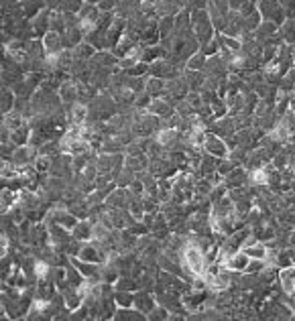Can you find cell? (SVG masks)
<instances>
[{
	"label": "cell",
	"mask_w": 295,
	"mask_h": 321,
	"mask_svg": "<svg viewBox=\"0 0 295 321\" xmlns=\"http://www.w3.org/2000/svg\"><path fill=\"white\" fill-rule=\"evenodd\" d=\"M192 272H194V277H200V274H204L206 272V268H208V260H206V252L198 246V244H194V242L187 240L185 244V248H183V260H181Z\"/></svg>",
	"instance_id": "obj_1"
},
{
	"label": "cell",
	"mask_w": 295,
	"mask_h": 321,
	"mask_svg": "<svg viewBox=\"0 0 295 321\" xmlns=\"http://www.w3.org/2000/svg\"><path fill=\"white\" fill-rule=\"evenodd\" d=\"M204 151L216 159H228V145L226 141L216 136V134H206V141H204Z\"/></svg>",
	"instance_id": "obj_2"
},
{
	"label": "cell",
	"mask_w": 295,
	"mask_h": 321,
	"mask_svg": "<svg viewBox=\"0 0 295 321\" xmlns=\"http://www.w3.org/2000/svg\"><path fill=\"white\" fill-rule=\"evenodd\" d=\"M57 94H59L61 104H64L66 108L74 106L75 102H77V98H79V91H77V81L72 80V78L64 80L61 81V85H59V89H57Z\"/></svg>",
	"instance_id": "obj_3"
},
{
	"label": "cell",
	"mask_w": 295,
	"mask_h": 321,
	"mask_svg": "<svg viewBox=\"0 0 295 321\" xmlns=\"http://www.w3.org/2000/svg\"><path fill=\"white\" fill-rule=\"evenodd\" d=\"M179 139H181V132L177 128H161V130L155 132L157 145H161L163 149H169V151L175 149V145H177Z\"/></svg>",
	"instance_id": "obj_4"
},
{
	"label": "cell",
	"mask_w": 295,
	"mask_h": 321,
	"mask_svg": "<svg viewBox=\"0 0 295 321\" xmlns=\"http://www.w3.org/2000/svg\"><path fill=\"white\" fill-rule=\"evenodd\" d=\"M135 307L139 311H143L145 315H149L157 307V297L153 293H149L147 289H139V291H135Z\"/></svg>",
	"instance_id": "obj_5"
},
{
	"label": "cell",
	"mask_w": 295,
	"mask_h": 321,
	"mask_svg": "<svg viewBox=\"0 0 295 321\" xmlns=\"http://www.w3.org/2000/svg\"><path fill=\"white\" fill-rule=\"evenodd\" d=\"M43 47H45V55H47V57H51V55H59V53L64 51L61 33L49 31V33L43 37Z\"/></svg>",
	"instance_id": "obj_6"
},
{
	"label": "cell",
	"mask_w": 295,
	"mask_h": 321,
	"mask_svg": "<svg viewBox=\"0 0 295 321\" xmlns=\"http://www.w3.org/2000/svg\"><path fill=\"white\" fill-rule=\"evenodd\" d=\"M248 181V171L244 167H234L226 177H224V185L228 189H236V187H244Z\"/></svg>",
	"instance_id": "obj_7"
},
{
	"label": "cell",
	"mask_w": 295,
	"mask_h": 321,
	"mask_svg": "<svg viewBox=\"0 0 295 321\" xmlns=\"http://www.w3.org/2000/svg\"><path fill=\"white\" fill-rule=\"evenodd\" d=\"M279 287L285 295H295V264L279 270Z\"/></svg>",
	"instance_id": "obj_8"
},
{
	"label": "cell",
	"mask_w": 295,
	"mask_h": 321,
	"mask_svg": "<svg viewBox=\"0 0 295 321\" xmlns=\"http://www.w3.org/2000/svg\"><path fill=\"white\" fill-rule=\"evenodd\" d=\"M92 232H94V222L88 218V220H79L77 226L72 230V236L77 242H90L92 240Z\"/></svg>",
	"instance_id": "obj_9"
},
{
	"label": "cell",
	"mask_w": 295,
	"mask_h": 321,
	"mask_svg": "<svg viewBox=\"0 0 295 321\" xmlns=\"http://www.w3.org/2000/svg\"><path fill=\"white\" fill-rule=\"evenodd\" d=\"M248 260H250V258H248V256H246L242 250H238L236 254L228 256V258L222 262V264H224V266H228L230 270H240V272H244V268H246Z\"/></svg>",
	"instance_id": "obj_10"
},
{
	"label": "cell",
	"mask_w": 295,
	"mask_h": 321,
	"mask_svg": "<svg viewBox=\"0 0 295 321\" xmlns=\"http://www.w3.org/2000/svg\"><path fill=\"white\" fill-rule=\"evenodd\" d=\"M25 124H27L25 116H23V114H18V112H14V110L2 116V126H6L10 132L18 130V128H20V126H25Z\"/></svg>",
	"instance_id": "obj_11"
},
{
	"label": "cell",
	"mask_w": 295,
	"mask_h": 321,
	"mask_svg": "<svg viewBox=\"0 0 295 321\" xmlns=\"http://www.w3.org/2000/svg\"><path fill=\"white\" fill-rule=\"evenodd\" d=\"M248 258H263L265 260V254H267V244L265 242H252V244H248V246H242L240 248Z\"/></svg>",
	"instance_id": "obj_12"
},
{
	"label": "cell",
	"mask_w": 295,
	"mask_h": 321,
	"mask_svg": "<svg viewBox=\"0 0 295 321\" xmlns=\"http://www.w3.org/2000/svg\"><path fill=\"white\" fill-rule=\"evenodd\" d=\"M135 179H137V173H133V171H131V169H127V167H124V169H120V171H118V175L114 177L116 185H118V187H122V189H129V187L133 185V181H135Z\"/></svg>",
	"instance_id": "obj_13"
},
{
	"label": "cell",
	"mask_w": 295,
	"mask_h": 321,
	"mask_svg": "<svg viewBox=\"0 0 295 321\" xmlns=\"http://www.w3.org/2000/svg\"><path fill=\"white\" fill-rule=\"evenodd\" d=\"M206 61H208V57L202 51H198V53H194L187 59V70L189 72H204L206 70Z\"/></svg>",
	"instance_id": "obj_14"
},
{
	"label": "cell",
	"mask_w": 295,
	"mask_h": 321,
	"mask_svg": "<svg viewBox=\"0 0 295 321\" xmlns=\"http://www.w3.org/2000/svg\"><path fill=\"white\" fill-rule=\"evenodd\" d=\"M145 91H147L149 96H153V98L163 96V91H165V80H159V78H147Z\"/></svg>",
	"instance_id": "obj_15"
},
{
	"label": "cell",
	"mask_w": 295,
	"mask_h": 321,
	"mask_svg": "<svg viewBox=\"0 0 295 321\" xmlns=\"http://www.w3.org/2000/svg\"><path fill=\"white\" fill-rule=\"evenodd\" d=\"M14 102H16V96L10 87H2V114H8L14 110Z\"/></svg>",
	"instance_id": "obj_16"
},
{
	"label": "cell",
	"mask_w": 295,
	"mask_h": 321,
	"mask_svg": "<svg viewBox=\"0 0 295 321\" xmlns=\"http://www.w3.org/2000/svg\"><path fill=\"white\" fill-rule=\"evenodd\" d=\"M265 260L263 258H250L248 260V264H246V268H244V272H248V274H259L263 268H265Z\"/></svg>",
	"instance_id": "obj_17"
},
{
	"label": "cell",
	"mask_w": 295,
	"mask_h": 321,
	"mask_svg": "<svg viewBox=\"0 0 295 321\" xmlns=\"http://www.w3.org/2000/svg\"><path fill=\"white\" fill-rule=\"evenodd\" d=\"M287 246H295V230L289 232V238H287Z\"/></svg>",
	"instance_id": "obj_18"
}]
</instances>
